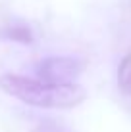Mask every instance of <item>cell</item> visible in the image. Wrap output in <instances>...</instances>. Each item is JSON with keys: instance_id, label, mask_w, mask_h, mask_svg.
Segmentation results:
<instances>
[{"instance_id": "1", "label": "cell", "mask_w": 131, "mask_h": 132, "mask_svg": "<svg viewBox=\"0 0 131 132\" xmlns=\"http://www.w3.org/2000/svg\"><path fill=\"white\" fill-rule=\"evenodd\" d=\"M0 88L27 105L44 109H71L87 96L79 84H48L21 75H2Z\"/></svg>"}, {"instance_id": "2", "label": "cell", "mask_w": 131, "mask_h": 132, "mask_svg": "<svg viewBox=\"0 0 131 132\" xmlns=\"http://www.w3.org/2000/svg\"><path fill=\"white\" fill-rule=\"evenodd\" d=\"M83 71V63L77 57L52 56L39 63V80L48 84H75V79Z\"/></svg>"}, {"instance_id": "3", "label": "cell", "mask_w": 131, "mask_h": 132, "mask_svg": "<svg viewBox=\"0 0 131 132\" xmlns=\"http://www.w3.org/2000/svg\"><path fill=\"white\" fill-rule=\"evenodd\" d=\"M118 86L123 94L131 96V54H127L121 60L118 67Z\"/></svg>"}, {"instance_id": "4", "label": "cell", "mask_w": 131, "mask_h": 132, "mask_svg": "<svg viewBox=\"0 0 131 132\" xmlns=\"http://www.w3.org/2000/svg\"><path fill=\"white\" fill-rule=\"evenodd\" d=\"M6 36L12 40H21V42H31V33L27 27H10L6 31Z\"/></svg>"}, {"instance_id": "5", "label": "cell", "mask_w": 131, "mask_h": 132, "mask_svg": "<svg viewBox=\"0 0 131 132\" xmlns=\"http://www.w3.org/2000/svg\"><path fill=\"white\" fill-rule=\"evenodd\" d=\"M33 132H70V130H67L66 126L54 122V121H44V122H40V125L35 126Z\"/></svg>"}]
</instances>
